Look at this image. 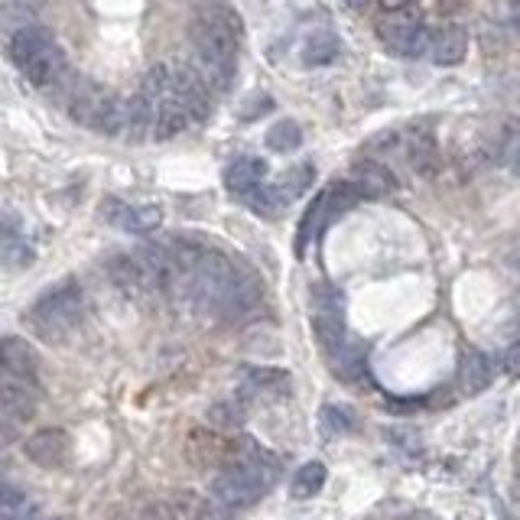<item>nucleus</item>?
I'll list each match as a JSON object with an SVG mask.
<instances>
[{
  "label": "nucleus",
  "instance_id": "31",
  "mask_svg": "<svg viewBox=\"0 0 520 520\" xmlns=\"http://www.w3.org/2000/svg\"><path fill=\"white\" fill-rule=\"evenodd\" d=\"M368 4H371V0H345V7H351V10H364Z\"/></svg>",
  "mask_w": 520,
  "mask_h": 520
},
{
  "label": "nucleus",
  "instance_id": "33",
  "mask_svg": "<svg viewBox=\"0 0 520 520\" xmlns=\"http://www.w3.org/2000/svg\"><path fill=\"white\" fill-rule=\"evenodd\" d=\"M26 520H52V517H26ZM59 520V517H56Z\"/></svg>",
  "mask_w": 520,
  "mask_h": 520
},
{
  "label": "nucleus",
  "instance_id": "3",
  "mask_svg": "<svg viewBox=\"0 0 520 520\" xmlns=\"http://www.w3.org/2000/svg\"><path fill=\"white\" fill-rule=\"evenodd\" d=\"M85 316V293L75 280H62L46 290L26 312V325L46 342H62Z\"/></svg>",
  "mask_w": 520,
  "mask_h": 520
},
{
  "label": "nucleus",
  "instance_id": "22",
  "mask_svg": "<svg viewBox=\"0 0 520 520\" xmlns=\"http://www.w3.org/2000/svg\"><path fill=\"white\" fill-rule=\"evenodd\" d=\"M338 49H342V43H338V36L322 30V33H312L306 43H303V65H309V69H319V65H329Z\"/></svg>",
  "mask_w": 520,
  "mask_h": 520
},
{
  "label": "nucleus",
  "instance_id": "28",
  "mask_svg": "<svg viewBox=\"0 0 520 520\" xmlns=\"http://www.w3.org/2000/svg\"><path fill=\"white\" fill-rule=\"evenodd\" d=\"M504 374L514 377V381L520 377V338H517L511 348H507V355H504Z\"/></svg>",
  "mask_w": 520,
  "mask_h": 520
},
{
  "label": "nucleus",
  "instance_id": "27",
  "mask_svg": "<svg viewBox=\"0 0 520 520\" xmlns=\"http://www.w3.org/2000/svg\"><path fill=\"white\" fill-rule=\"evenodd\" d=\"M322 429L329 436H338V433H345V429L355 426V413L345 410V407H338V403H329V407H322Z\"/></svg>",
  "mask_w": 520,
  "mask_h": 520
},
{
  "label": "nucleus",
  "instance_id": "14",
  "mask_svg": "<svg viewBox=\"0 0 520 520\" xmlns=\"http://www.w3.org/2000/svg\"><path fill=\"white\" fill-rule=\"evenodd\" d=\"M351 182H355V189L361 192V199H387V195L397 189L394 176L374 160L355 163V169H351Z\"/></svg>",
  "mask_w": 520,
  "mask_h": 520
},
{
  "label": "nucleus",
  "instance_id": "29",
  "mask_svg": "<svg viewBox=\"0 0 520 520\" xmlns=\"http://www.w3.org/2000/svg\"><path fill=\"white\" fill-rule=\"evenodd\" d=\"M17 436H20V423L4 420V416H0V452H4L10 442H17Z\"/></svg>",
  "mask_w": 520,
  "mask_h": 520
},
{
  "label": "nucleus",
  "instance_id": "26",
  "mask_svg": "<svg viewBox=\"0 0 520 520\" xmlns=\"http://www.w3.org/2000/svg\"><path fill=\"white\" fill-rule=\"evenodd\" d=\"M208 423L221 429V433H228V429H241L244 426V403H238V400L215 403V407L208 410Z\"/></svg>",
  "mask_w": 520,
  "mask_h": 520
},
{
  "label": "nucleus",
  "instance_id": "23",
  "mask_svg": "<svg viewBox=\"0 0 520 520\" xmlns=\"http://www.w3.org/2000/svg\"><path fill=\"white\" fill-rule=\"evenodd\" d=\"M299 143H303V127L296 121H277L267 130V147L273 153H290L299 147Z\"/></svg>",
  "mask_w": 520,
  "mask_h": 520
},
{
  "label": "nucleus",
  "instance_id": "4",
  "mask_svg": "<svg viewBox=\"0 0 520 520\" xmlns=\"http://www.w3.org/2000/svg\"><path fill=\"white\" fill-rule=\"evenodd\" d=\"M377 36L390 52H400V56H420L433 43V33L426 30L423 20L407 10H387V17L377 23Z\"/></svg>",
  "mask_w": 520,
  "mask_h": 520
},
{
  "label": "nucleus",
  "instance_id": "18",
  "mask_svg": "<svg viewBox=\"0 0 520 520\" xmlns=\"http://www.w3.org/2000/svg\"><path fill=\"white\" fill-rule=\"evenodd\" d=\"M491 361L488 355H481V351H468L462 358V368H459V387L465 394H481V390H488L491 384Z\"/></svg>",
  "mask_w": 520,
  "mask_h": 520
},
{
  "label": "nucleus",
  "instance_id": "16",
  "mask_svg": "<svg viewBox=\"0 0 520 520\" xmlns=\"http://www.w3.org/2000/svg\"><path fill=\"white\" fill-rule=\"evenodd\" d=\"M0 257L13 267L33 264V247L23 241V228L13 215H0Z\"/></svg>",
  "mask_w": 520,
  "mask_h": 520
},
{
  "label": "nucleus",
  "instance_id": "25",
  "mask_svg": "<svg viewBox=\"0 0 520 520\" xmlns=\"http://www.w3.org/2000/svg\"><path fill=\"white\" fill-rule=\"evenodd\" d=\"M329 364H332V371L342 377V381L351 384V381H358V377L364 374V351L358 345L355 348L345 345L335 358H329Z\"/></svg>",
  "mask_w": 520,
  "mask_h": 520
},
{
  "label": "nucleus",
  "instance_id": "24",
  "mask_svg": "<svg viewBox=\"0 0 520 520\" xmlns=\"http://www.w3.org/2000/svg\"><path fill=\"white\" fill-rule=\"evenodd\" d=\"M309 182H312V166H309V163H303V166L290 169V173H286L280 182H273V186H277L280 199H283L286 205H290V202H296L299 195H303V192L309 189Z\"/></svg>",
  "mask_w": 520,
  "mask_h": 520
},
{
  "label": "nucleus",
  "instance_id": "19",
  "mask_svg": "<svg viewBox=\"0 0 520 520\" xmlns=\"http://www.w3.org/2000/svg\"><path fill=\"white\" fill-rule=\"evenodd\" d=\"M244 394H283L290 387V374L280 368H244Z\"/></svg>",
  "mask_w": 520,
  "mask_h": 520
},
{
  "label": "nucleus",
  "instance_id": "5",
  "mask_svg": "<svg viewBox=\"0 0 520 520\" xmlns=\"http://www.w3.org/2000/svg\"><path fill=\"white\" fill-rule=\"evenodd\" d=\"M39 381L0 368V416L13 423H26L36 410Z\"/></svg>",
  "mask_w": 520,
  "mask_h": 520
},
{
  "label": "nucleus",
  "instance_id": "32",
  "mask_svg": "<svg viewBox=\"0 0 520 520\" xmlns=\"http://www.w3.org/2000/svg\"><path fill=\"white\" fill-rule=\"evenodd\" d=\"M511 163H514V169H517V173H520V140L514 143V160H511Z\"/></svg>",
  "mask_w": 520,
  "mask_h": 520
},
{
  "label": "nucleus",
  "instance_id": "2",
  "mask_svg": "<svg viewBox=\"0 0 520 520\" xmlns=\"http://www.w3.org/2000/svg\"><path fill=\"white\" fill-rule=\"evenodd\" d=\"M65 111L75 124L95 130V134H121L127 124V101L91 78H72L65 91Z\"/></svg>",
  "mask_w": 520,
  "mask_h": 520
},
{
  "label": "nucleus",
  "instance_id": "1",
  "mask_svg": "<svg viewBox=\"0 0 520 520\" xmlns=\"http://www.w3.org/2000/svg\"><path fill=\"white\" fill-rule=\"evenodd\" d=\"M241 36H244V23L231 7H208L189 26L195 65H199L215 91H225L234 82Z\"/></svg>",
  "mask_w": 520,
  "mask_h": 520
},
{
  "label": "nucleus",
  "instance_id": "20",
  "mask_svg": "<svg viewBox=\"0 0 520 520\" xmlns=\"http://www.w3.org/2000/svg\"><path fill=\"white\" fill-rule=\"evenodd\" d=\"M33 511L36 504L30 498V491L10 485V481L0 475V520H26L33 517Z\"/></svg>",
  "mask_w": 520,
  "mask_h": 520
},
{
  "label": "nucleus",
  "instance_id": "21",
  "mask_svg": "<svg viewBox=\"0 0 520 520\" xmlns=\"http://www.w3.org/2000/svg\"><path fill=\"white\" fill-rule=\"evenodd\" d=\"M325 478H329V468H325L319 459H312V462H306V465H299V468H296V475H293V485H290L293 498H296V501L316 498V494L322 491V485H325Z\"/></svg>",
  "mask_w": 520,
  "mask_h": 520
},
{
  "label": "nucleus",
  "instance_id": "6",
  "mask_svg": "<svg viewBox=\"0 0 520 520\" xmlns=\"http://www.w3.org/2000/svg\"><path fill=\"white\" fill-rule=\"evenodd\" d=\"M173 88L179 101L186 104L192 121H205L208 111H212V85L202 75V69L195 62H176L173 65Z\"/></svg>",
  "mask_w": 520,
  "mask_h": 520
},
{
  "label": "nucleus",
  "instance_id": "9",
  "mask_svg": "<svg viewBox=\"0 0 520 520\" xmlns=\"http://www.w3.org/2000/svg\"><path fill=\"white\" fill-rule=\"evenodd\" d=\"M26 459L36 462L39 468H62L69 462V436L62 429H39L23 442Z\"/></svg>",
  "mask_w": 520,
  "mask_h": 520
},
{
  "label": "nucleus",
  "instance_id": "13",
  "mask_svg": "<svg viewBox=\"0 0 520 520\" xmlns=\"http://www.w3.org/2000/svg\"><path fill=\"white\" fill-rule=\"evenodd\" d=\"M0 368L39 381V355H36V348L26 342V338H17V335L0 338Z\"/></svg>",
  "mask_w": 520,
  "mask_h": 520
},
{
  "label": "nucleus",
  "instance_id": "8",
  "mask_svg": "<svg viewBox=\"0 0 520 520\" xmlns=\"http://www.w3.org/2000/svg\"><path fill=\"white\" fill-rule=\"evenodd\" d=\"M101 218L108 225L130 231V234H150L163 225V208L160 205H127L121 199H104Z\"/></svg>",
  "mask_w": 520,
  "mask_h": 520
},
{
  "label": "nucleus",
  "instance_id": "7",
  "mask_svg": "<svg viewBox=\"0 0 520 520\" xmlns=\"http://www.w3.org/2000/svg\"><path fill=\"white\" fill-rule=\"evenodd\" d=\"M108 277L127 299H150L156 290V283L150 277L147 264L140 260V254H114L108 257Z\"/></svg>",
  "mask_w": 520,
  "mask_h": 520
},
{
  "label": "nucleus",
  "instance_id": "17",
  "mask_svg": "<svg viewBox=\"0 0 520 520\" xmlns=\"http://www.w3.org/2000/svg\"><path fill=\"white\" fill-rule=\"evenodd\" d=\"M407 160L416 176H436L439 169V147L429 130H413L407 140Z\"/></svg>",
  "mask_w": 520,
  "mask_h": 520
},
{
  "label": "nucleus",
  "instance_id": "30",
  "mask_svg": "<svg viewBox=\"0 0 520 520\" xmlns=\"http://www.w3.org/2000/svg\"><path fill=\"white\" fill-rule=\"evenodd\" d=\"M413 4V0H381L384 10H407Z\"/></svg>",
  "mask_w": 520,
  "mask_h": 520
},
{
  "label": "nucleus",
  "instance_id": "12",
  "mask_svg": "<svg viewBox=\"0 0 520 520\" xmlns=\"http://www.w3.org/2000/svg\"><path fill=\"white\" fill-rule=\"evenodd\" d=\"M264 173H267L264 160H257V156H241V160H234L225 169V186L231 195H238L241 202H247L260 186H264Z\"/></svg>",
  "mask_w": 520,
  "mask_h": 520
},
{
  "label": "nucleus",
  "instance_id": "10",
  "mask_svg": "<svg viewBox=\"0 0 520 520\" xmlns=\"http://www.w3.org/2000/svg\"><path fill=\"white\" fill-rule=\"evenodd\" d=\"M234 455V442H228L218 433H205V429H195L189 436V459L202 468H225Z\"/></svg>",
  "mask_w": 520,
  "mask_h": 520
},
{
  "label": "nucleus",
  "instance_id": "11",
  "mask_svg": "<svg viewBox=\"0 0 520 520\" xmlns=\"http://www.w3.org/2000/svg\"><path fill=\"white\" fill-rule=\"evenodd\" d=\"M52 43H56V39H52V33L46 30V26H20V30L10 36L7 56L23 72L26 65H30L43 49H49Z\"/></svg>",
  "mask_w": 520,
  "mask_h": 520
},
{
  "label": "nucleus",
  "instance_id": "15",
  "mask_svg": "<svg viewBox=\"0 0 520 520\" xmlns=\"http://www.w3.org/2000/svg\"><path fill=\"white\" fill-rule=\"evenodd\" d=\"M468 52V33L459 23H449L442 30L433 33V43H429V56L436 65H459Z\"/></svg>",
  "mask_w": 520,
  "mask_h": 520
}]
</instances>
